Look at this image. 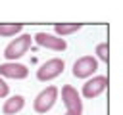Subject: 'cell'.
Listing matches in <instances>:
<instances>
[{
  "instance_id": "1",
  "label": "cell",
  "mask_w": 123,
  "mask_h": 115,
  "mask_svg": "<svg viewBox=\"0 0 123 115\" xmlns=\"http://www.w3.org/2000/svg\"><path fill=\"white\" fill-rule=\"evenodd\" d=\"M62 100H63V105L67 109V115H81L83 113V100L73 86L65 84L62 88Z\"/></svg>"
},
{
  "instance_id": "10",
  "label": "cell",
  "mask_w": 123,
  "mask_h": 115,
  "mask_svg": "<svg viewBox=\"0 0 123 115\" xmlns=\"http://www.w3.org/2000/svg\"><path fill=\"white\" fill-rule=\"evenodd\" d=\"M81 29V23H71V25H67V23H56L54 25V31H56V34L58 36H65V34H71V33H77Z\"/></svg>"
},
{
  "instance_id": "7",
  "label": "cell",
  "mask_w": 123,
  "mask_h": 115,
  "mask_svg": "<svg viewBox=\"0 0 123 115\" xmlns=\"http://www.w3.org/2000/svg\"><path fill=\"white\" fill-rule=\"evenodd\" d=\"M108 88V77H92L83 84V96L85 98H96Z\"/></svg>"
},
{
  "instance_id": "3",
  "label": "cell",
  "mask_w": 123,
  "mask_h": 115,
  "mask_svg": "<svg viewBox=\"0 0 123 115\" xmlns=\"http://www.w3.org/2000/svg\"><path fill=\"white\" fill-rule=\"evenodd\" d=\"M63 67H65L63 59L52 58V59H48L46 63H42V65L37 69V79H38V80H52V79H56L58 75H62Z\"/></svg>"
},
{
  "instance_id": "6",
  "label": "cell",
  "mask_w": 123,
  "mask_h": 115,
  "mask_svg": "<svg viewBox=\"0 0 123 115\" xmlns=\"http://www.w3.org/2000/svg\"><path fill=\"white\" fill-rule=\"evenodd\" d=\"M98 69V61L92 56H83L73 63V75L77 79H86Z\"/></svg>"
},
{
  "instance_id": "12",
  "label": "cell",
  "mask_w": 123,
  "mask_h": 115,
  "mask_svg": "<svg viewBox=\"0 0 123 115\" xmlns=\"http://www.w3.org/2000/svg\"><path fill=\"white\" fill-rule=\"evenodd\" d=\"M96 54H98V58L102 59V61H110V46H108V42H100L98 46H96Z\"/></svg>"
},
{
  "instance_id": "9",
  "label": "cell",
  "mask_w": 123,
  "mask_h": 115,
  "mask_svg": "<svg viewBox=\"0 0 123 115\" xmlns=\"http://www.w3.org/2000/svg\"><path fill=\"white\" fill-rule=\"evenodd\" d=\"M23 105H25V98L19 96V94H15V96H12V98H8V100L4 102L2 113H4V115H15L17 111L23 109Z\"/></svg>"
},
{
  "instance_id": "11",
  "label": "cell",
  "mask_w": 123,
  "mask_h": 115,
  "mask_svg": "<svg viewBox=\"0 0 123 115\" xmlns=\"http://www.w3.org/2000/svg\"><path fill=\"white\" fill-rule=\"evenodd\" d=\"M21 23H0V36H15L17 33H21Z\"/></svg>"
},
{
  "instance_id": "4",
  "label": "cell",
  "mask_w": 123,
  "mask_h": 115,
  "mask_svg": "<svg viewBox=\"0 0 123 115\" xmlns=\"http://www.w3.org/2000/svg\"><path fill=\"white\" fill-rule=\"evenodd\" d=\"M58 100V88L56 86H48L44 88L37 98H35V111L37 113H46L52 109V105Z\"/></svg>"
},
{
  "instance_id": "8",
  "label": "cell",
  "mask_w": 123,
  "mask_h": 115,
  "mask_svg": "<svg viewBox=\"0 0 123 115\" xmlns=\"http://www.w3.org/2000/svg\"><path fill=\"white\" fill-rule=\"evenodd\" d=\"M0 75L8 77V79H25L29 75V69L23 63H15V61H8L0 65Z\"/></svg>"
},
{
  "instance_id": "5",
  "label": "cell",
  "mask_w": 123,
  "mask_h": 115,
  "mask_svg": "<svg viewBox=\"0 0 123 115\" xmlns=\"http://www.w3.org/2000/svg\"><path fill=\"white\" fill-rule=\"evenodd\" d=\"M35 42L38 46L48 48V50H54V52H63L67 48L65 38H62L58 34H48V33H37L35 34Z\"/></svg>"
},
{
  "instance_id": "2",
  "label": "cell",
  "mask_w": 123,
  "mask_h": 115,
  "mask_svg": "<svg viewBox=\"0 0 123 115\" xmlns=\"http://www.w3.org/2000/svg\"><path fill=\"white\" fill-rule=\"evenodd\" d=\"M31 48V34H19L17 38H13L6 48H4V56L8 59H17L23 54H27V50Z\"/></svg>"
},
{
  "instance_id": "13",
  "label": "cell",
  "mask_w": 123,
  "mask_h": 115,
  "mask_svg": "<svg viewBox=\"0 0 123 115\" xmlns=\"http://www.w3.org/2000/svg\"><path fill=\"white\" fill-rule=\"evenodd\" d=\"M8 92H10V86L0 79V98H6V96H8Z\"/></svg>"
},
{
  "instance_id": "14",
  "label": "cell",
  "mask_w": 123,
  "mask_h": 115,
  "mask_svg": "<svg viewBox=\"0 0 123 115\" xmlns=\"http://www.w3.org/2000/svg\"><path fill=\"white\" fill-rule=\"evenodd\" d=\"M65 115H67V113H65Z\"/></svg>"
}]
</instances>
